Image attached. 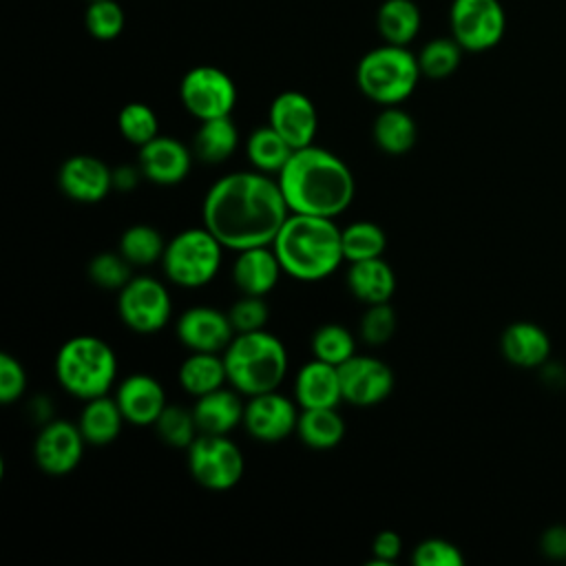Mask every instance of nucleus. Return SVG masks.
<instances>
[{
  "mask_svg": "<svg viewBox=\"0 0 566 566\" xmlns=\"http://www.w3.org/2000/svg\"><path fill=\"white\" fill-rule=\"evenodd\" d=\"M177 376L181 389L195 398L223 387V382L228 380L223 356L210 352H192L190 356H186L179 365Z\"/></svg>",
  "mask_w": 566,
  "mask_h": 566,
  "instance_id": "nucleus-28",
  "label": "nucleus"
},
{
  "mask_svg": "<svg viewBox=\"0 0 566 566\" xmlns=\"http://www.w3.org/2000/svg\"><path fill=\"white\" fill-rule=\"evenodd\" d=\"M420 75L418 55L407 46L389 42L367 51L356 66V84L360 93L380 106L405 102L413 93Z\"/></svg>",
  "mask_w": 566,
  "mask_h": 566,
  "instance_id": "nucleus-6",
  "label": "nucleus"
},
{
  "mask_svg": "<svg viewBox=\"0 0 566 566\" xmlns=\"http://www.w3.org/2000/svg\"><path fill=\"white\" fill-rule=\"evenodd\" d=\"M460 57H462V46L458 44L455 38H436L420 49L418 64L422 75L431 80H442L458 69Z\"/></svg>",
  "mask_w": 566,
  "mask_h": 566,
  "instance_id": "nucleus-35",
  "label": "nucleus"
},
{
  "mask_svg": "<svg viewBox=\"0 0 566 566\" xmlns=\"http://www.w3.org/2000/svg\"><path fill=\"white\" fill-rule=\"evenodd\" d=\"M411 562L416 566H462L464 555L453 542L442 537H429L413 548Z\"/></svg>",
  "mask_w": 566,
  "mask_h": 566,
  "instance_id": "nucleus-42",
  "label": "nucleus"
},
{
  "mask_svg": "<svg viewBox=\"0 0 566 566\" xmlns=\"http://www.w3.org/2000/svg\"><path fill=\"white\" fill-rule=\"evenodd\" d=\"M243 411L245 405L239 398V391L219 387L210 394H203L197 398L192 413L199 433L210 436H228L239 424H243Z\"/></svg>",
  "mask_w": 566,
  "mask_h": 566,
  "instance_id": "nucleus-22",
  "label": "nucleus"
},
{
  "mask_svg": "<svg viewBox=\"0 0 566 566\" xmlns=\"http://www.w3.org/2000/svg\"><path fill=\"white\" fill-rule=\"evenodd\" d=\"M122 323L137 334L164 329L172 316V301L166 285L155 276H133L117 294Z\"/></svg>",
  "mask_w": 566,
  "mask_h": 566,
  "instance_id": "nucleus-9",
  "label": "nucleus"
},
{
  "mask_svg": "<svg viewBox=\"0 0 566 566\" xmlns=\"http://www.w3.org/2000/svg\"><path fill=\"white\" fill-rule=\"evenodd\" d=\"M166 241L155 226L135 223L128 226L119 237V252L130 265H153L161 261Z\"/></svg>",
  "mask_w": 566,
  "mask_h": 566,
  "instance_id": "nucleus-32",
  "label": "nucleus"
},
{
  "mask_svg": "<svg viewBox=\"0 0 566 566\" xmlns=\"http://www.w3.org/2000/svg\"><path fill=\"white\" fill-rule=\"evenodd\" d=\"M117 128L124 139L135 146H144L146 142L159 135V119L157 113L144 102H128L122 106L117 115Z\"/></svg>",
  "mask_w": 566,
  "mask_h": 566,
  "instance_id": "nucleus-37",
  "label": "nucleus"
},
{
  "mask_svg": "<svg viewBox=\"0 0 566 566\" xmlns=\"http://www.w3.org/2000/svg\"><path fill=\"white\" fill-rule=\"evenodd\" d=\"M343 400L356 407H371L382 402L394 389L391 367L374 356L354 354L338 367Z\"/></svg>",
  "mask_w": 566,
  "mask_h": 566,
  "instance_id": "nucleus-14",
  "label": "nucleus"
},
{
  "mask_svg": "<svg viewBox=\"0 0 566 566\" xmlns=\"http://www.w3.org/2000/svg\"><path fill=\"white\" fill-rule=\"evenodd\" d=\"M139 177H142V168L117 166V168H113V188L128 192L139 184Z\"/></svg>",
  "mask_w": 566,
  "mask_h": 566,
  "instance_id": "nucleus-46",
  "label": "nucleus"
},
{
  "mask_svg": "<svg viewBox=\"0 0 566 566\" xmlns=\"http://www.w3.org/2000/svg\"><path fill=\"white\" fill-rule=\"evenodd\" d=\"M374 144L387 155H405L413 148L418 128L413 117L396 106H385L371 124Z\"/></svg>",
  "mask_w": 566,
  "mask_h": 566,
  "instance_id": "nucleus-27",
  "label": "nucleus"
},
{
  "mask_svg": "<svg viewBox=\"0 0 566 566\" xmlns=\"http://www.w3.org/2000/svg\"><path fill=\"white\" fill-rule=\"evenodd\" d=\"M84 444L86 440L77 424L62 418H51L49 422L40 424L33 442V458L46 475L60 478L77 469L84 455Z\"/></svg>",
  "mask_w": 566,
  "mask_h": 566,
  "instance_id": "nucleus-12",
  "label": "nucleus"
},
{
  "mask_svg": "<svg viewBox=\"0 0 566 566\" xmlns=\"http://www.w3.org/2000/svg\"><path fill=\"white\" fill-rule=\"evenodd\" d=\"M186 453L188 471L203 489L228 491L237 486L243 478V453L228 436L199 433L186 449Z\"/></svg>",
  "mask_w": 566,
  "mask_h": 566,
  "instance_id": "nucleus-8",
  "label": "nucleus"
},
{
  "mask_svg": "<svg viewBox=\"0 0 566 566\" xmlns=\"http://www.w3.org/2000/svg\"><path fill=\"white\" fill-rule=\"evenodd\" d=\"M396 332V312L387 303L367 305V312L360 318V336L367 345H385Z\"/></svg>",
  "mask_w": 566,
  "mask_h": 566,
  "instance_id": "nucleus-41",
  "label": "nucleus"
},
{
  "mask_svg": "<svg viewBox=\"0 0 566 566\" xmlns=\"http://www.w3.org/2000/svg\"><path fill=\"white\" fill-rule=\"evenodd\" d=\"M115 400L128 424L148 427L155 424L166 409V391L161 382L150 374L126 376L115 391Z\"/></svg>",
  "mask_w": 566,
  "mask_h": 566,
  "instance_id": "nucleus-19",
  "label": "nucleus"
},
{
  "mask_svg": "<svg viewBox=\"0 0 566 566\" xmlns=\"http://www.w3.org/2000/svg\"><path fill=\"white\" fill-rule=\"evenodd\" d=\"M294 400L301 409L336 407L343 402L338 367L318 358L305 363L294 380Z\"/></svg>",
  "mask_w": 566,
  "mask_h": 566,
  "instance_id": "nucleus-21",
  "label": "nucleus"
},
{
  "mask_svg": "<svg viewBox=\"0 0 566 566\" xmlns=\"http://www.w3.org/2000/svg\"><path fill=\"white\" fill-rule=\"evenodd\" d=\"M124 422H126V418H124L115 396L111 398L108 394H104V396L86 400V405L80 413L77 427H80L86 444L106 447L119 436Z\"/></svg>",
  "mask_w": 566,
  "mask_h": 566,
  "instance_id": "nucleus-25",
  "label": "nucleus"
},
{
  "mask_svg": "<svg viewBox=\"0 0 566 566\" xmlns=\"http://www.w3.org/2000/svg\"><path fill=\"white\" fill-rule=\"evenodd\" d=\"M500 347L509 363L517 367H539L551 354V338L539 325L517 321L504 329Z\"/></svg>",
  "mask_w": 566,
  "mask_h": 566,
  "instance_id": "nucleus-23",
  "label": "nucleus"
},
{
  "mask_svg": "<svg viewBox=\"0 0 566 566\" xmlns=\"http://www.w3.org/2000/svg\"><path fill=\"white\" fill-rule=\"evenodd\" d=\"M296 433L305 447L316 451H327L340 444L345 436V420L336 411V407L301 409Z\"/></svg>",
  "mask_w": 566,
  "mask_h": 566,
  "instance_id": "nucleus-29",
  "label": "nucleus"
},
{
  "mask_svg": "<svg viewBox=\"0 0 566 566\" xmlns=\"http://www.w3.org/2000/svg\"><path fill=\"white\" fill-rule=\"evenodd\" d=\"M347 287L365 305L387 303L396 292V274L382 256L354 261L347 270Z\"/></svg>",
  "mask_w": 566,
  "mask_h": 566,
  "instance_id": "nucleus-24",
  "label": "nucleus"
},
{
  "mask_svg": "<svg viewBox=\"0 0 566 566\" xmlns=\"http://www.w3.org/2000/svg\"><path fill=\"white\" fill-rule=\"evenodd\" d=\"M57 186L77 203H97L113 190V168L95 155H71L57 170Z\"/></svg>",
  "mask_w": 566,
  "mask_h": 566,
  "instance_id": "nucleus-17",
  "label": "nucleus"
},
{
  "mask_svg": "<svg viewBox=\"0 0 566 566\" xmlns=\"http://www.w3.org/2000/svg\"><path fill=\"white\" fill-rule=\"evenodd\" d=\"M340 241L343 256L349 263L382 256L387 248V234L374 221H354L347 228H340Z\"/></svg>",
  "mask_w": 566,
  "mask_h": 566,
  "instance_id": "nucleus-33",
  "label": "nucleus"
},
{
  "mask_svg": "<svg viewBox=\"0 0 566 566\" xmlns=\"http://www.w3.org/2000/svg\"><path fill=\"white\" fill-rule=\"evenodd\" d=\"M192 148L168 135H157L139 146L137 153L142 175L157 186H175L184 181L192 168Z\"/></svg>",
  "mask_w": 566,
  "mask_h": 566,
  "instance_id": "nucleus-18",
  "label": "nucleus"
},
{
  "mask_svg": "<svg viewBox=\"0 0 566 566\" xmlns=\"http://www.w3.org/2000/svg\"><path fill=\"white\" fill-rule=\"evenodd\" d=\"M272 250L283 272L296 281L327 279L345 261L340 228L329 217L290 212Z\"/></svg>",
  "mask_w": 566,
  "mask_h": 566,
  "instance_id": "nucleus-3",
  "label": "nucleus"
},
{
  "mask_svg": "<svg viewBox=\"0 0 566 566\" xmlns=\"http://www.w3.org/2000/svg\"><path fill=\"white\" fill-rule=\"evenodd\" d=\"M290 217L276 179L261 170H237L217 179L201 203V221L223 248L234 252L272 245Z\"/></svg>",
  "mask_w": 566,
  "mask_h": 566,
  "instance_id": "nucleus-1",
  "label": "nucleus"
},
{
  "mask_svg": "<svg viewBox=\"0 0 566 566\" xmlns=\"http://www.w3.org/2000/svg\"><path fill=\"white\" fill-rule=\"evenodd\" d=\"M290 212L329 217L343 214L356 195L349 166L327 148L310 144L296 148L276 175Z\"/></svg>",
  "mask_w": 566,
  "mask_h": 566,
  "instance_id": "nucleus-2",
  "label": "nucleus"
},
{
  "mask_svg": "<svg viewBox=\"0 0 566 566\" xmlns=\"http://www.w3.org/2000/svg\"><path fill=\"white\" fill-rule=\"evenodd\" d=\"M84 24L95 40L108 42L124 31L126 15L117 0H91L84 15Z\"/></svg>",
  "mask_w": 566,
  "mask_h": 566,
  "instance_id": "nucleus-38",
  "label": "nucleus"
},
{
  "mask_svg": "<svg viewBox=\"0 0 566 566\" xmlns=\"http://www.w3.org/2000/svg\"><path fill=\"white\" fill-rule=\"evenodd\" d=\"M179 97L184 108L203 122L232 113L237 104V86L223 69L199 64L181 77Z\"/></svg>",
  "mask_w": 566,
  "mask_h": 566,
  "instance_id": "nucleus-10",
  "label": "nucleus"
},
{
  "mask_svg": "<svg viewBox=\"0 0 566 566\" xmlns=\"http://www.w3.org/2000/svg\"><path fill=\"white\" fill-rule=\"evenodd\" d=\"M298 413V402L274 389L248 396L243 427L259 442H279L296 431Z\"/></svg>",
  "mask_w": 566,
  "mask_h": 566,
  "instance_id": "nucleus-13",
  "label": "nucleus"
},
{
  "mask_svg": "<svg viewBox=\"0 0 566 566\" xmlns=\"http://www.w3.org/2000/svg\"><path fill=\"white\" fill-rule=\"evenodd\" d=\"M239 146V130L230 115L203 119L192 135V153L203 164H223Z\"/></svg>",
  "mask_w": 566,
  "mask_h": 566,
  "instance_id": "nucleus-26",
  "label": "nucleus"
},
{
  "mask_svg": "<svg viewBox=\"0 0 566 566\" xmlns=\"http://www.w3.org/2000/svg\"><path fill=\"white\" fill-rule=\"evenodd\" d=\"M539 548L551 559H566V526H551L539 539Z\"/></svg>",
  "mask_w": 566,
  "mask_h": 566,
  "instance_id": "nucleus-45",
  "label": "nucleus"
},
{
  "mask_svg": "<svg viewBox=\"0 0 566 566\" xmlns=\"http://www.w3.org/2000/svg\"><path fill=\"white\" fill-rule=\"evenodd\" d=\"M221 256L223 245L208 228H186L166 243L161 268L177 287L197 290L219 274Z\"/></svg>",
  "mask_w": 566,
  "mask_h": 566,
  "instance_id": "nucleus-7",
  "label": "nucleus"
},
{
  "mask_svg": "<svg viewBox=\"0 0 566 566\" xmlns=\"http://www.w3.org/2000/svg\"><path fill=\"white\" fill-rule=\"evenodd\" d=\"M177 338L190 352L223 354L230 340L234 338V327L230 323L228 312L208 305H195L179 314Z\"/></svg>",
  "mask_w": 566,
  "mask_h": 566,
  "instance_id": "nucleus-16",
  "label": "nucleus"
},
{
  "mask_svg": "<svg viewBox=\"0 0 566 566\" xmlns=\"http://www.w3.org/2000/svg\"><path fill=\"white\" fill-rule=\"evenodd\" d=\"M312 354L318 360H325L329 365L340 367L345 360H349L356 354V340L352 336V332L343 325L336 323H327L321 325L314 334H312Z\"/></svg>",
  "mask_w": 566,
  "mask_h": 566,
  "instance_id": "nucleus-34",
  "label": "nucleus"
},
{
  "mask_svg": "<svg viewBox=\"0 0 566 566\" xmlns=\"http://www.w3.org/2000/svg\"><path fill=\"white\" fill-rule=\"evenodd\" d=\"M281 261L272 245H256L237 252L232 263V281L241 294L265 296L281 279Z\"/></svg>",
  "mask_w": 566,
  "mask_h": 566,
  "instance_id": "nucleus-20",
  "label": "nucleus"
},
{
  "mask_svg": "<svg viewBox=\"0 0 566 566\" xmlns=\"http://www.w3.org/2000/svg\"><path fill=\"white\" fill-rule=\"evenodd\" d=\"M268 124L296 150L314 144L318 130V113L305 93L283 91L270 104Z\"/></svg>",
  "mask_w": 566,
  "mask_h": 566,
  "instance_id": "nucleus-15",
  "label": "nucleus"
},
{
  "mask_svg": "<svg viewBox=\"0 0 566 566\" xmlns=\"http://www.w3.org/2000/svg\"><path fill=\"white\" fill-rule=\"evenodd\" d=\"M245 153L250 164L268 175H279L281 168L287 164L292 157L294 148L270 126H259L250 133L245 142Z\"/></svg>",
  "mask_w": 566,
  "mask_h": 566,
  "instance_id": "nucleus-31",
  "label": "nucleus"
},
{
  "mask_svg": "<svg viewBox=\"0 0 566 566\" xmlns=\"http://www.w3.org/2000/svg\"><path fill=\"white\" fill-rule=\"evenodd\" d=\"M228 316L234 327V334L256 332V329H265V323L270 318V307L263 296L241 294V298H237L228 310Z\"/></svg>",
  "mask_w": 566,
  "mask_h": 566,
  "instance_id": "nucleus-40",
  "label": "nucleus"
},
{
  "mask_svg": "<svg viewBox=\"0 0 566 566\" xmlns=\"http://www.w3.org/2000/svg\"><path fill=\"white\" fill-rule=\"evenodd\" d=\"M449 22L453 38L467 51H486L495 46L506 27L500 0H453Z\"/></svg>",
  "mask_w": 566,
  "mask_h": 566,
  "instance_id": "nucleus-11",
  "label": "nucleus"
},
{
  "mask_svg": "<svg viewBox=\"0 0 566 566\" xmlns=\"http://www.w3.org/2000/svg\"><path fill=\"white\" fill-rule=\"evenodd\" d=\"M402 553V537L396 531H380L371 539V555L378 564H391Z\"/></svg>",
  "mask_w": 566,
  "mask_h": 566,
  "instance_id": "nucleus-44",
  "label": "nucleus"
},
{
  "mask_svg": "<svg viewBox=\"0 0 566 566\" xmlns=\"http://www.w3.org/2000/svg\"><path fill=\"white\" fill-rule=\"evenodd\" d=\"M228 382L243 396L279 389L287 374V349L279 336L256 329L234 334L223 352Z\"/></svg>",
  "mask_w": 566,
  "mask_h": 566,
  "instance_id": "nucleus-4",
  "label": "nucleus"
},
{
  "mask_svg": "<svg viewBox=\"0 0 566 566\" xmlns=\"http://www.w3.org/2000/svg\"><path fill=\"white\" fill-rule=\"evenodd\" d=\"M27 389V371L18 358L2 352L0 354V402H15Z\"/></svg>",
  "mask_w": 566,
  "mask_h": 566,
  "instance_id": "nucleus-43",
  "label": "nucleus"
},
{
  "mask_svg": "<svg viewBox=\"0 0 566 566\" xmlns=\"http://www.w3.org/2000/svg\"><path fill=\"white\" fill-rule=\"evenodd\" d=\"M155 429L159 438L172 449H188L199 436L192 409H186L181 405H166L155 422Z\"/></svg>",
  "mask_w": 566,
  "mask_h": 566,
  "instance_id": "nucleus-36",
  "label": "nucleus"
},
{
  "mask_svg": "<svg viewBox=\"0 0 566 566\" xmlns=\"http://www.w3.org/2000/svg\"><path fill=\"white\" fill-rule=\"evenodd\" d=\"M53 371L66 394L86 402L108 394L117 376V356L99 336L80 334L62 343Z\"/></svg>",
  "mask_w": 566,
  "mask_h": 566,
  "instance_id": "nucleus-5",
  "label": "nucleus"
},
{
  "mask_svg": "<svg viewBox=\"0 0 566 566\" xmlns=\"http://www.w3.org/2000/svg\"><path fill=\"white\" fill-rule=\"evenodd\" d=\"M88 279L102 290H122L130 279V263L122 252H99L88 261Z\"/></svg>",
  "mask_w": 566,
  "mask_h": 566,
  "instance_id": "nucleus-39",
  "label": "nucleus"
},
{
  "mask_svg": "<svg viewBox=\"0 0 566 566\" xmlns=\"http://www.w3.org/2000/svg\"><path fill=\"white\" fill-rule=\"evenodd\" d=\"M376 22L385 42L407 46L418 35L422 18L413 0H385Z\"/></svg>",
  "mask_w": 566,
  "mask_h": 566,
  "instance_id": "nucleus-30",
  "label": "nucleus"
}]
</instances>
